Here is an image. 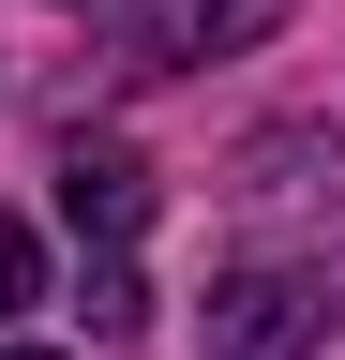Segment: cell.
Instances as JSON below:
<instances>
[{
    "label": "cell",
    "mask_w": 345,
    "mask_h": 360,
    "mask_svg": "<svg viewBox=\"0 0 345 360\" xmlns=\"http://www.w3.org/2000/svg\"><path fill=\"white\" fill-rule=\"evenodd\" d=\"M330 345V270L315 255H240L210 285V360H315Z\"/></svg>",
    "instance_id": "obj_1"
},
{
    "label": "cell",
    "mask_w": 345,
    "mask_h": 360,
    "mask_svg": "<svg viewBox=\"0 0 345 360\" xmlns=\"http://www.w3.org/2000/svg\"><path fill=\"white\" fill-rule=\"evenodd\" d=\"M60 210H75V240H91V255H136V225H150V165L105 150V135H75V150H60Z\"/></svg>",
    "instance_id": "obj_2"
},
{
    "label": "cell",
    "mask_w": 345,
    "mask_h": 360,
    "mask_svg": "<svg viewBox=\"0 0 345 360\" xmlns=\"http://www.w3.org/2000/svg\"><path fill=\"white\" fill-rule=\"evenodd\" d=\"M285 30V0H165L150 15V60H226V45Z\"/></svg>",
    "instance_id": "obj_3"
},
{
    "label": "cell",
    "mask_w": 345,
    "mask_h": 360,
    "mask_svg": "<svg viewBox=\"0 0 345 360\" xmlns=\"http://www.w3.org/2000/svg\"><path fill=\"white\" fill-rule=\"evenodd\" d=\"M15 300H30V225L0 210V315H15Z\"/></svg>",
    "instance_id": "obj_4"
},
{
    "label": "cell",
    "mask_w": 345,
    "mask_h": 360,
    "mask_svg": "<svg viewBox=\"0 0 345 360\" xmlns=\"http://www.w3.org/2000/svg\"><path fill=\"white\" fill-rule=\"evenodd\" d=\"M15 360H46V345H15Z\"/></svg>",
    "instance_id": "obj_5"
}]
</instances>
